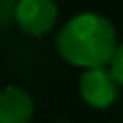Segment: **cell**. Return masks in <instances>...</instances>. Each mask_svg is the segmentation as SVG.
I'll list each match as a JSON object with an SVG mask.
<instances>
[{
  "mask_svg": "<svg viewBox=\"0 0 123 123\" xmlns=\"http://www.w3.org/2000/svg\"><path fill=\"white\" fill-rule=\"evenodd\" d=\"M80 94L90 107L105 109L115 103L119 94V84L113 78L109 68L84 70L80 76Z\"/></svg>",
  "mask_w": 123,
  "mask_h": 123,
  "instance_id": "3",
  "label": "cell"
},
{
  "mask_svg": "<svg viewBox=\"0 0 123 123\" xmlns=\"http://www.w3.org/2000/svg\"><path fill=\"white\" fill-rule=\"evenodd\" d=\"M57 8L51 0H21L14 4V18L29 35H45L57 21Z\"/></svg>",
  "mask_w": 123,
  "mask_h": 123,
  "instance_id": "2",
  "label": "cell"
},
{
  "mask_svg": "<svg viewBox=\"0 0 123 123\" xmlns=\"http://www.w3.org/2000/svg\"><path fill=\"white\" fill-rule=\"evenodd\" d=\"M55 43L64 60L84 70L105 68L119 45L113 23L98 12H78L68 18Z\"/></svg>",
  "mask_w": 123,
  "mask_h": 123,
  "instance_id": "1",
  "label": "cell"
},
{
  "mask_svg": "<svg viewBox=\"0 0 123 123\" xmlns=\"http://www.w3.org/2000/svg\"><path fill=\"white\" fill-rule=\"evenodd\" d=\"M33 111V98L25 88L6 86L0 90V123H29Z\"/></svg>",
  "mask_w": 123,
  "mask_h": 123,
  "instance_id": "4",
  "label": "cell"
},
{
  "mask_svg": "<svg viewBox=\"0 0 123 123\" xmlns=\"http://www.w3.org/2000/svg\"><path fill=\"white\" fill-rule=\"evenodd\" d=\"M109 70L113 74V78L117 80V84L123 86V43L117 45V49H115L113 57L109 62Z\"/></svg>",
  "mask_w": 123,
  "mask_h": 123,
  "instance_id": "5",
  "label": "cell"
}]
</instances>
